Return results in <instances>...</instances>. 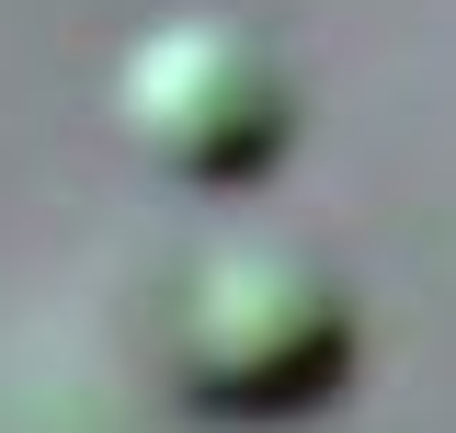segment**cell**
I'll return each mask as SVG.
<instances>
[{"label":"cell","mask_w":456,"mask_h":433,"mask_svg":"<svg viewBox=\"0 0 456 433\" xmlns=\"http://www.w3.org/2000/svg\"><path fill=\"white\" fill-rule=\"evenodd\" d=\"M160 377L206 422H297L354 377V297L285 240H217L160 308Z\"/></svg>","instance_id":"6da1fadb"},{"label":"cell","mask_w":456,"mask_h":433,"mask_svg":"<svg viewBox=\"0 0 456 433\" xmlns=\"http://www.w3.org/2000/svg\"><path fill=\"white\" fill-rule=\"evenodd\" d=\"M114 126H126V149L160 171V183L228 194V183H251V171L285 160L297 80H285V57L251 23L183 12V23H149L126 46V69H114Z\"/></svg>","instance_id":"7a4b0ae2"}]
</instances>
